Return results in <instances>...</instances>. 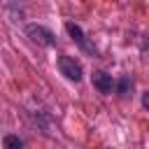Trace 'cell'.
Instances as JSON below:
<instances>
[{"label":"cell","mask_w":149,"mask_h":149,"mask_svg":"<svg viewBox=\"0 0 149 149\" xmlns=\"http://www.w3.org/2000/svg\"><path fill=\"white\" fill-rule=\"evenodd\" d=\"M58 70H61V74L65 77V79H70V81H81V65L72 58V56H61L58 58Z\"/></svg>","instance_id":"cell-2"},{"label":"cell","mask_w":149,"mask_h":149,"mask_svg":"<svg viewBox=\"0 0 149 149\" xmlns=\"http://www.w3.org/2000/svg\"><path fill=\"white\" fill-rule=\"evenodd\" d=\"M26 35H28L35 44H40V47H56V35H54L49 28H44V26L28 23V26H26Z\"/></svg>","instance_id":"cell-1"},{"label":"cell","mask_w":149,"mask_h":149,"mask_svg":"<svg viewBox=\"0 0 149 149\" xmlns=\"http://www.w3.org/2000/svg\"><path fill=\"white\" fill-rule=\"evenodd\" d=\"M142 107L149 112V91H144V93H142Z\"/></svg>","instance_id":"cell-7"},{"label":"cell","mask_w":149,"mask_h":149,"mask_svg":"<svg viewBox=\"0 0 149 149\" xmlns=\"http://www.w3.org/2000/svg\"><path fill=\"white\" fill-rule=\"evenodd\" d=\"M2 144H5V149H26V144L19 135H5Z\"/></svg>","instance_id":"cell-5"},{"label":"cell","mask_w":149,"mask_h":149,"mask_svg":"<svg viewBox=\"0 0 149 149\" xmlns=\"http://www.w3.org/2000/svg\"><path fill=\"white\" fill-rule=\"evenodd\" d=\"M65 30H68V35H70V37L74 40V44H77V47H79L81 51H86V54H93V56H95V47H93V44H91V42L86 40L84 30H81V28H79L77 23L68 21V23H65Z\"/></svg>","instance_id":"cell-3"},{"label":"cell","mask_w":149,"mask_h":149,"mask_svg":"<svg viewBox=\"0 0 149 149\" xmlns=\"http://www.w3.org/2000/svg\"><path fill=\"white\" fill-rule=\"evenodd\" d=\"M93 86H95L98 93H102V95H109V93L116 88L112 74H107V72H93Z\"/></svg>","instance_id":"cell-4"},{"label":"cell","mask_w":149,"mask_h":149,"mask_svg":"<svg viewBox=\"0 0 149 149\" xmlns=\"http://www.w3.org/2000/svg\"><path fill=\"white\" fill-rule=\"evenodd\" d=\"M130 88H133V81L123 74V77L116 81V93H119V95H128V91H130Z\"/></svg>","instance_id":"cell-6"}]
</instances>
